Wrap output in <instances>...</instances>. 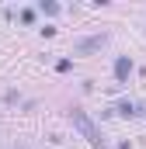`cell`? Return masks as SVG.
<instances>
[{
  "label": "cell",
  "instance_id": "obj_4",
  "mask_svg": "<svg viewBox=\"0 0 146 149\" xmlns=\"http://www.w3.org/2000/svg\"><path fill=\"white\" fill-rule=\"evenodd\" d=\"M115 111L122 114V118H132V114H139V104H136V101H122Z\"/></svg>",
  "mask_w": 146,
  "mask_h": 149
},
{
  "label": "cell",
  "instance_id": "obj_3",
  "mask_svg": "<svg viewBox=\"0 0 146 149\" xmlns=\"http://www.w3.org/2000/svg\"><path fill=\"white\" fill-rule=\"evenodd\" d=\"M129 73H132V59H129V56H118V59H115V80L125 83Z\"/></svg>",
  "mask_w": 146,
  "mask_h": 149
},
{
  "label": "cell",
  "instance_id": "obj_2",
  "mask_svg": "<svg viewBox=\"0 0 146 149\" xmlns=\"http://www.w3.org/2000/svg\"><path fill=\"white\" fill-rule=\"evenodd\" d=\"M108 45V31H98V35H84L73 42V52L77 56H91V52H98V49H105Z\"/></svg>",
  "mask_w": 146,
  "mask_h": 149
},
{
  "label": "cell",
  "instance_id": "obj_1",
  "mask_svg": "<svg viewBox=\"0 0 146 149\" xmlns=\"http://www.w3.org/2000/svg\"><path fill=\"white\" fill-rule=\"evenodd\" d=\"M70 121H73V128L91 142L94 149H105V135H101V128L91 121V114L87 111H80V108H70Z\"/></svg>",
  "mask_w": 146,
  "mask_h": 149
},
{
  "label": "cell",
  "instance_id": "obj_5",
  "mask_svg": "<svg viewBox=\"0 0 146 149\" xmlns=\"http://www.w3.org/2000/svg\"><path fill=\"white\" fill-rule=\"evenodd\" d=\"M38 7H42V14H49V17H52V14H59V3H52V0H42Z\"/></svg>",
  "mask_w": 146,
  "mask_h": 149
},
{
  "label": "cell",
  "instance_id": "obj_6",
  "mask_svg": "<svg viewBox=\"0 0 146 149\" xmlns=\"http://www.w3.org/2000/svg\"><path fill=\"white\" fill-rule=\"evenodd\" d=\"M32 21H35V10L25 7V10H21V24H32Z\"/></svg>",
  "mask_w": 146,
  "mask_h": 149
}]
</instances>
